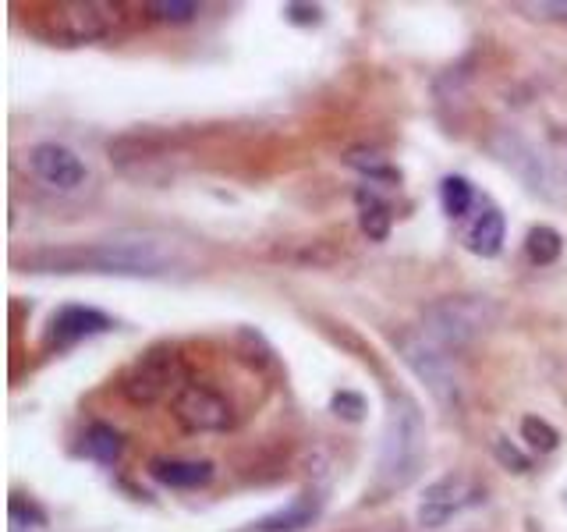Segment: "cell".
I'll use <instances>...</instances> for the list:
<instances>
[{
	"mask_svg": "<svg viewBox=\"0 0 567 532\" xmlns=\"http://www.w3.org/2000/svg\"><path fill=\"white\" fill-rule=\"evenodd\" d=\"M114 327L107 313L100 309H89V306H64L50 316V327H47V345L50 348H71L78 341H86V337L96 334H107Z\"/></svg>",
	"mask_w": 567,
	"mask_h": 532,
	"instance_id": "cell-10",
	"label": "cell"
},
{
	"mask_svg": "<svg viewBox=\"0 0 567 532\" xmlns=\"http://www.w3.org/2000/svg\"><path fill=\"white\" fill-rule=\"evenodd\" d=\"M36 274H117V277H160L174 266V249L160 238H110L93 245L43 249L22 259Z\"/></svg>",
	"mask_w": 567,
	"mask_h": 532,
	"instance_id": "cell-1",
	"label": "cell"
},
{
	"mask_svg": "<svg viewBox=\"0 0 567 532\" xmlns=\"http://www.w3.org/2000/svg\"><path fill=\"white\" fill-rule=\"evenodd\" d=\"M514 8L546 22H567V0H536V4H514Z\"/></svg>",
	"mask_w": 567,
	"mask_h": 532,
	"instance_id": "cell-22",
	"label": "cell"
},
{
	"mask_svg": "<svg viewBox=\"0 0 567 532\" xmlns=\"http://www.w3.org/2000/svg\"><path fill=\"white\" fill-rule=\"evenodd\" d=\"M482 501H486V490L472 476L451 472V476H440L436 483L426 486L419 508H415V518H419L422 529H443L451 518H458L468 508H479Z\"/></svg>",
	"mask_w": 567,
	"mask_h": 532,
	"instance_id": "cell-7",
	"label": "cell"
},
{
	"mask_svg": "<svg viewBox=\"0 0 567 532\" xmlns=\"http://www.w3.org/2000/svg\"><path fill=\"white\" fill-rule=\"evenodd\" d=\"M284 18L295 25H316L319 22V8L316 4H284Z\"/></svg>",
	"mask_w": 567,
	"mask_h": 532,
	"instance_id": "cell-25",
	"label": "cell"
},
{
	"mask_svg": "<svg viewBox=\"0 0 567 532\" xmlns=\"http://www.w3.org/2000/svg\"><path fill=\"white\" fill-rule=\"evenodd\" d=\"M185 384V362H181L178 348L156 345L128 366V373L121 376V394L132 405H160L167 398H178Z\"/></svg>",
	"mask_w": 567,
	"mask_h": 532,
	"instance_id": "cell-5",
	"label": "cell"
},
{
	"mask_svg": "<svg viewBox=\"0 0 567 532\" xmlns=\"http://www.w3.org/2000/svg\"><path fill=\"white\" fill-rule=\"evenodd\" d=\"M426 462V423L412 398H390L387 423L380 437V462H376V490H404L422 472Z\"/></svg>",
	"mask_w": 567,
	"mask_h": 532,
	"instance_id": "cell-2",
	"label": "cell"
},
{
	"mask_svg": "<svg viewBox=\"0 0 567 532\" xmlns=\"http://www.w3.org/2000/svg\"><path fill=\"white\" fill-rule=\"evenodd\" d=\"M521 440L539 454H550L560 447V433L553 430L546 419H539V415H525V419H521Z\"/></svg>",
	"mask_w": 567,
	"mask_h": 532,
	"instance_id": "cell-19",
	"label": "cell"
},
{
	"mask_svg": "<svg viewBox=\"0 0 567 532\" xmlns=\"http://www.w3.org/2000/svg\"><path fill=\"white\" fill-rule=\"evenodd\" d=\"M355 206H358V224H362V231L369 235V242H387L390 224H394L390 206L383 203L376 192H369L366 185L355 192Z\"/></svg>",
	"mask_w": 567,
	"mask_h": 532,
	"instance_id": "cell-14",
	"label": "cell"
},
{
	"mask_svg": "<svg viewBox=\"0 0 567 532\" xmlns=\"http://www.w3.org/2000/svg\"><path fill=\"white\" fill-rule=\"evenodd\" d=\"M149 11H153L160 22H192V18L199 15V4H192V0H153Z\"/></svg>",
	"mask_w": 567,
	"mask_h": 532,
	"instance_id": "cell-20",
	"label": "cell"
},
{
	"mask_svg": "<svg viewBox=\"0 0 567 532\" xmlns=\"http://www.w3.org/2000/svg\"><path fill=\"white\" fill-rule=\"evenodd\" d=\"M497 306L490 298L479 295H451L440 298L422 313V334L433 337L436 345L447 348V352H458V348L479 341L486 330L497 323Z\"/></svg>",
	"mask_w": 567,
	"mask_h": 532,
	"instance_id": "cell-4",
	"label": "cell"
},
{
	"mask_svg": "<svg viewBox=\"0 0 567 532\" xmlns=\"http://www.w3.org/2000/svg\"><path fill=\"white\" fill-rule=\"evenodd\" d=\"M82 454L86 458H93V462L100 465H110L121 458V433L114 430V426L107 423H96L86 430V440H82Z\"/></svg>",
	"mask_w": 567,
	"mask_h": 532,
	"instance_id": "cell-15",
	"label": "cell"
},
{
	"mask_svg": "<svg viewBox=\"0 0 567 532\" xmlns=\"http://www.w3.org/2000/svg\"><path fill=\"white\" fill-rule=\"evenodd\" d=\"M330 408H334V415L348 419V423H362V419H366V398L355 391H337L334 398H330Z\"/></svg>",
	"mask_w": 567,
	"mask_h": 532,
	"instance_id": "cell-21",
	"label": "cell"
},
{
	"mask_svg": "<svg viewBox=\"0 0 567 532\" xmlns=\"http://www.w3.org/2000/svg\"><path fill=\"white\" fill-rule=\"evenodd\" d=\"M11 522L15 525H47V515L36 504H25L22 497H11Z\"/></svg>",
	"mask_w": 567,
	"mask_h": 532,
	"instance_id": "cell-24",
	"label": "cell"
},
{
	"mask_svg": "<svg viewBox=\"0 0 567 532\" xmlns=\"http://www.w3.org/2000/svg\"><path fill=\"white\" fill-rule=\"evenodd\" d=\"M29 167L43 185L61 188V192L86 185V164H82V157H78L75 149L61 146V142H39V146H32Z\"/></svg>",
	"mask_w": 567,
	"mask_h": 532,
	"instance_id": "cell-9",
	"label": "cell"
},
{
	"mask_svg": "<svg viewBox=\"0 0 567 532\" xmlns=\"http://www.w3.org/2000/svg\"><path fill=\"white\" fill-rule=\"evenodd\" d=\"M504 238H507V224H504V213H500L497 206H486L465 231L468 252H475V256H482V259L500 256Z\"/></svg>",
	"mask_w": 567,
	"mask_h": 532,
	"instance_id": "cell-12",
	"label": "cell"
},
{
	"mask_svg": "<svg viewBox=\"0 0 567 532\" xmlns=\"http://www.w3.org/2000/svg\"><path fill=\"white\" fill-rule=\"evenodd\" d=\"M472 203H475V188L468 178H461V174H447V178L440 181V206L451 220L465 217V213L472 210Z\"/></svg>",
	"mask_w": 567,
	"mask_h": 532,
	"instance_id": "cell-17",
	"label": "cell"
},
{
	"mask_svg": "<svg viewBox=\"0 0 567 532\" xmlns=\"http://www.w3.org/2000/svg\"><path fill=\"white\" fill-rule=\"evenodd\" d=\"M560 252H564V238H560V231H557V227H550V224L532 227L529 238H525V256H529L536 266L557 263Z\"/></svg>",
	"mask_w": 567,
	"mask_h": 532,
	"instance_id": "cell-16",
	"label": "cell"
},
{
	"mask_svg": "<svg viewBox=\"0 0 567 532\" xmlns=\"http://www.w3.org/2000/svg\"><path fill=\"white\" fill-rule=\"evenodd\" d=\"M404 366L412 369L415 380L433 394V401L447 412L461 405V376L454 369V359L447 355V348H440L433 337L426 334H404L397 341Z\"/></svg>",
	"mask_w": 567,
	"mask_h": 532,
	"instance_id": "cell-6",
	"label": "cell"
},
{
	"mask_svg": "<svg viewBox=\"0 0 567 532\" xmlns=\"http://www.w3.org/2000/svg\"><path fill=\"white\" fill-rule=\"evenodd\" d=\"M149 476L156 483L171 486V490H195V486H206L213 479L210 462H185V458H156L149 465Z\"/></svg>",
	"mask_w": 567,
	"mask_h": 532,
	"instance_id": "cell-13",
	"label": "cell"
},
{
	"mask_svg": "<svg viewBox=\"0 0 567 532\" xmlns=\"http://www.w3.org/2000/svg\"><path fill=\"white\" fill-rule=\"evenodd\" d=\"M323 490H302L288 508L273 511V515H263L259 522H252L249 529L241 532H302V529H312L323 515Z\"/></svg>",
	"mask_w": 567,
	"mask_h": 532,
	"instance_id": "cell-11",
	"label": "cell"
},
{
	"mask_svg": "<svg viewBox=\"0 0 567 532\" xmlns=\"http://www.w3.org/2000/svg\"><path fill=\"white\" fill-rule=\"evenodd\" d=\"M344 164H348L351 171L362 174V178L380 181V185H397V181H401L397 167H390L387 157H380V153H373V149H351L348 157H344Z\"/></svg>",
	"mask_w": 567,
	"mask_h": 532,
	"instance_id": "cell-18",
	"label": "cell"
},
{
	"mask_svg": "<svg viewBox=\"0 0 567 532\" xmlns=\"http://www.w3.org/2000/svg\"><path fill=\"white\" fill-rule=\"evenodd\" d=\"M125 15L121 4H103V0H61L36 11V32L50 43L64 47H86V43L110 40L121 29Z\"/></svg>",
	"mask_w": 567,
	"mask_h": 532,
	"instance_id": "cell-3",
	"label": "cell"
},
{
	"mask_svg": "<svg viewBox=\"0 0 567 532\" xmlns=\"http://www.w3.org/2000/svg\"><path fill=\"white\" fill-rule=\"evenodd\" d=\"M493 454H497V462L504 465V469H511V472H529V465H532L529 458H525V454H521L507 437L493 440Z\"/></svg>",
	"mask_w": 567,
	"mask_h": 532,
	"instance_id": "cell-23",
	"label": "cell"
},
{
	"mask_svg": "<svg viewBox=\"0 0 567 532\" xmlns=\"http://www.w3.org/2000/svg\"><path fill=\"white\" fill-rule=\"evenodd\" d=\"M171 412L192 433H227L234 426V408L220 391L206 384H185L171 401Z\"/></svg>",
	"mask_w": 567,
	"mask_h": 532,
	"instance_id": "cell-8",
	"label": "cell"
}]
</instances>
